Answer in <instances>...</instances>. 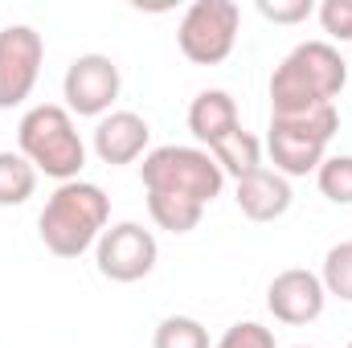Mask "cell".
<instances>
[{
  "mask_svg": "<svg viewBox=\"0 0 352 348\" xmlns=\"http://www.w3.org/2000/svg\"><path fill=\"white\" fill-rule=\"evenodd\" d=\"M344 83H349V62L340 58V50L332 41H303L270 74V119L336 107Z\"/></svg>",
  "mask_w": 352,
  "mask_h": 348,
  "instance_id": "6da1fadb",
  "label": "cell"
},
{
  "mask_svg": "<svg viewBox=\"0 0 352 348\" xmlns=\"http://www.w3.org/2000/svg\"><path fill=\"white\" fill-rule=\"evenodd\" d=\"M111 221V197L90 180H66L54 188L37 217V234L50 254L58 259H82L90 246H98L102 230Z\"/></svg>",
  "mask_w": 352,
  "mask_h": 348,
  "instance_id": "7a4b0ae2",
  "label": "cell"
},
{
  "mask_svg": "<svg viewBox=\"0 0 352 348\" xmlns=\"http://www.w3.org/2000/svg\"><path fill=\"white\" fill-rule=\"evenodd\" d=\"M16 140H21V156L37 173L54 176L58 184L78 180L82 164H87V144L74 127V115L62 102H41V107L25 111Z\"/></svg>",
  "mask_w": 352,
  "mask_h": 348,
  "instance_id": "3957f363",
  "label": "cell"
},
{
  "mask_svg": "<svg viewBox=\"0 0 352 348\" xmlns=\"http://www.w3.org/2000/svg\"><path fill=\"white\" fill-rule=\"evenodd\" d=\"M140 180L148 193H176V197H188L197 205H209L221 184H226V173L217 168V160L205 152V148H180V144H168V148H152L140 164Z\"/></svg>",
  "mask_w": 352,
  "mask_h": 348,
  "instance_id": "277c9868",
  "label": "cell"
},
{
  "mask_svg": "<svg viewBox=\"0 0 352 348\" xmlns=\"http://www.w3.org/2000/svg\"><path fill=\"white\" fill-rule=\"evenodd\" d=\"M242 8L234 0H192L180 17L176 45L192 66H221L238 45Z\"/></svg>",
  "mask_w": 352,
  "mask_h": 348,
  "instance_id": "5b68a950",
  "label": "cell"
},
{
  "mask_svg": "<svg viewBox=\"0 0 352 348\" xmlns=\"http://www.w3.org/2000/svg\"><path fill=\"white\" fill-rule=\"evenodd\" d=\"M160 259V246H156V234L144 230L140 221H119V226H107L98 246H94V262H98V274L111 279V283H140L156 270Z\"/></svg>",
  "mask_w": 352,
  "mask_h": 348,
  "instance_id": "8992f818",
  "label": "cell"
},
{
  "mask_svg": "<svg viewBox=\"0 0 352 348\" xmlns=\"http://www.w3.org/2000/svg\"><path fill=\"white\" fill-rule=\"evenodd\" d=\"M41 62H45V37L33 25L0 29V111H12L33 94L41 78Z\"/></svg>",
  "mask_w": 352,
  "mask_h": 348,
  "instance_id": "52a82bcc",
  "label": "cell"
},
{
  "mask_svg": "<svg viewBox=\"0 0 352 348\" xmlns=\"http://www.w3.org/2000/svg\"><path fill=\"white\" fill-rule=\"evenodd\" d=\"M119 66L107 58V54H78L62 78V98H66V111L70 115H82V119H102L111 115L115 98H119Z\"/></svg>",
  "mask_w": 352,
  "mask_h": 348,
  "instance_id": "ba28073f",
  "label": "cell"
},
{
  "mask_svg": "<svg viewBox=\"0 0 352 348\" xmlns=\"http://www.w3.org/2000/svg\"><path fill=\"white\" fill-rule=\"evenodd\" d=\"M324 303H328V291H324L320 274L316 270H303V266H291V270L274 274L270 287H266L270 316L278 324H291V328L320 320L324 316Z\"/></svg>",
  "mask_w": 352,
  "mask_h": 348,
  "instance_id": "9c48e42d",
  "label": "cell"
},
{
  "mask_svg": "<svg viewBox=\"0 0 352 348\" xmlns=\"http://www.w3.org/2000/svg\"><path fill=\"white\" fill-rule=\"evenodd\" d=\"M148 140H152V127H148L144 115H135V111H111L94 127V156L102 164H111V168L135 164L140 156H148Z\"/></svg>",
  "mask_w": 352,
  "mask_h": 348,
  "instance_id": "30bf717a",
  "label": "cell"
},
{
  "mask_svg": "<svg viewBox=\"0 0 352 348\" xmlns=\"http://www.w3.org/2000/svg\"><path fill=\"white\" fill-rule=\"evenodd\" d=\"M238 127H242L238 123V102H234L230 90H201L192 98V107H188V131H192V140L205 152L217 148L221 140H230Z\"/></svg>",
  "mask_w": 352,
  "mask_h": 348,
  "instance_id": "8fae6325",
  "label": "cell"
},
{
  "mask_svg": "<svg viewBox=\"0 0 352 348\" xmlns=\"http://www.w3.org/2000/svg\"><path fill=\"white\" fill-rule=\"evenodd\" d=\"M234 197H238V209L250 221H278L291 209V180L263 164V168H254L250 176L238 180Z\"/></svg>",
  "mask_w": 352,
  "mask_h": 348,
  "instance_id": "7c38bea8",
  "label": "cell"
},
{
  "mask_svg": "<svg viewBox=\"0 0 352 348\" xmlns=\"http://www.w3.org/2000/svg\"><path fill=\"white\" fill-rule=\"evenodd\" d=\"M266 152H270L274 173L291 180V176L316 173V168L324 164V152H328V148L316 144V140H307V135H295V131L270 123V131H266Z\"/></svg>",
  "mask_w": 352,
  "mask_h": 348,
  "instance_id": "4fadbf2b",
  "label": "cell"
},
{
  "mask_svg": "<svg viewBox=\"0 0 352 348\" xmlns=\"http://www.w3.org/2000/svg\"><path fill=\"white\" fill-rule=\"evenodd\" d=\"M209 156L217 160V168H221V173L234 176V180L250 176L254 168H263V144H258L246 127H238L230 140H221L217 148H209Z\"/></svg>",
  "mask_w": 352,
  "mask_h": 348,
  "instance_id": "5bb4252c",
  "label": "cell"
},
{
  "mask_svg": "<svg viewBox=\"0 0 352 348\" xmlns=\"http://www.w3.org/2000/svg\"><path fill=\"white\" fill-rule=\"evenodd\" d=\"M148 213L160 230L168 234H192L201 226V213L205 205L188 201V197H176V193H148Z\"/></svg>",
  "mask_w": 352,
  "mask_h": 348,
  "instance_id": "9a60e30c",
  "label": "cell"
},
{
  "mask_svg": "<svg viewBox=\"0 0 352 348\" xmlns=\"http://www.w3.org/2000/svg\"><path fill=\"white\" fill-rule=\"evenodd\" d=\"M37 188V168L21 152H0V205H25Z\"/></svg>",
  "mask_w": 352,
  "mask_h": 348,
  "instance_id": "2e32d148",
  "label": "cell"
},
{
  "mask_svg": "<svg viewBox=\"0 0 352 348\" xmlns=\"http://www.w3.org/2000/svg\"><path fill=\"white\" fill-rule=\"evenodd\" d=\"M152 348H213L209 345V328L192 316H164L156 324Z\"/></svg>",
  "mask_w": 352,
  "mask_h": 348,
  "instance_id": "e0dca14e",
  "label": "cell"
},
{
  "mask_svg": "<svg viewBox=\"0 0 352 348\" xmlns=\"http://www.w3.org/2000/svg\"><path fill=\"white\" fill-rule=\"evenodd\" d=\"M320 283L328 295L352 303V242H340L324 254V270H320Z\"/></svg>",
  "mask_w": 352,
  "mask_h": 348,
  "instance_id": "ac0fdd59",
  "label": "cell"
},
{
  "mask_svg": "<svg viewBox=\"0 0 352 348\" xmlns=\"http://www.w3.org/2000/svg\"><path fill=\"white\" fill-rule=\"evenodd\" d=\"M316 180L332 205H352V156H324V164L316 168Z\"/></svg>",
  "mask_w": 352,
  "mask_h": 348,
  "instance_id": "d6986e66",
  "label": "cell"
},
{
  "mask_svg": "<svg viewBox=\"0 0 352 348\" xmlns=\"http://www.w3.org/2000/svg\"><path fill=\"white\" fill-rule=\"evenodd\" d=\"M213 348H274V332L258 320H238L221 332V340Z\"/></svg>",
  "mask_w": 352,
  "mask_h": 348,
  "instance_id": "ffe728a7",
  "label": "cell"
},
{
  "mask_svg": "<svg viewBox=\"0 0 352 348\" xmlns=\"http://www.w3.org/2000/svg\"><path fill=\"white\" fill-rule=\"evenodd\" d=\"M316 12H320V25L332 41H340V45L352 41V0H324Z\"/></svg>",
  "mask_w": 352,
  "mask_h": 348,
  "instance_id": "44dd1931",
  "label": "cell"
},
{
  "mask_svg": "<svg viewBox=\"0 0 352 348\" xmlns=\"http://www.w3.org/2000/svg\"><path fill=\"white\" fill-rule=\"evenodd\" d=\"M258 12L274 25H299L316 12V4L311 0H258Z\"/></svg>",
  "mask_w": 352,
  "mask_h": 348,
  "instance_id": "7402d4cb",
  "label": "cell"
},
{
  "mask_svg": "<svg viewBox=\"0 0 352 348\" xmlns=\"http://www.w3.org/2000/svg\"><path fill=\"white\" fill-rule=\"evenodd\" d=\"M295 348H311V345H295Z\"/></svg>",
  "mask_w": 352,
  "mask_h": 348,
  "instance_id": "603a6c76",
  "label": "cell"
},
{
  "mask_svg": "<svg viewBox=\"0 0 352 348\" xmlns=\"http://www.w3.org/2000/svg\"><path fill=\"white\" fill-rule=\"evenodd\" d=\"M349 348H352V340H349Z\"/></svg>",
  "mask_w": 352,
  "mask_h": 348,
  "instance_id": "cb8c5ba5",
  "label": "cell"
}]
</instances>
